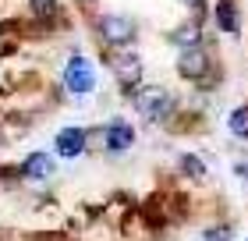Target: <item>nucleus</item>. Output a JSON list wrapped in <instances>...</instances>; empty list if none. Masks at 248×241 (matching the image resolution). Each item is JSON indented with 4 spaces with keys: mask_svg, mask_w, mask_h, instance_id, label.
Segmentation results:
<instances>
[{
    "mask_svg": "<svg viewBox=\"0 0 248 241\" xmlns=\"http://www.w3.org/2000/svg\"><path fill=\"white\" fill-rule=\"evenodd\" d=\"M131 103H135V110H139V117L142 121H167L174 113V96L167 93L163 85H139L131 93Z\"/></svg>",
    "mask_w": 248,
    "mask_h": 241,
    "instance_id": "f257e3e1",
    "label": "nucleus"
},
{
    "mask_svg": "<svg viewBox=\"0 0 248 241\" xmlns=\"http://www.w3.org/2000/svg\"><path fill=\"white\" fill-rule=\"evenodd\" d=\"M64 89L71 96H89L96 89V67H93L89 57H82V53L67 57V64H64Z\"/></svg>",
    "mask_w": 248,
    "mask_h": 241,
    "instance_id": "f03ea898",
    "label": "nucleus"
},
{
    "mask_svg": "<svg viewBox=\"0 0 248 241\" xmlns=\"http://www.w3.org/2000/svg\"><path fill=\"white\" fill-rule=\"evenodd\" d=\"M96 32H99V39H103L107 47H131L135 36H139L135 21L124 18V15H103L96 21Z\"/></svg>",
    "mask_w": 248,
    "mask_h": 241,
    "instance_id": "7ed1b4c3",
    "label": "nucleus"
},
{
    "mask_svg": "<svg viewBox=\"0 0 248 241\" xmlns=\"http://www.w3.org/2000/svg\"><path fill=\"white\" fill-rule=\"evenodd\" d=\"M209 53L202 50V43L199 47H185V50H177V75L185 78V82H206L209 78Z\"/></svg>",
    "mask_w": 248,
    "mask_h": 241,
    "instance_id": "20e7f679",
    "label": "nucleus"
},
{
    "mask_svg": "<svg viewBox=\"0 0 248 241\" xmlns=\"http://www.w3.org/2000/svg\"><path fill=\"white\" fill-rule=\"evenodd\" d=\"M110 67H114L117 85L124 89V93H135V89H139V82H142V61H139V53H114Z\"/></svg>",
    "mask_w": 248,
    "mask_h": 241,
    "instance_id": "39448f33",
    "label": "nucleus"
},
{
    "mask_svg": "<svg viewBox=\"0 0 248 241\" xmlns=\"http://www.w3.org/2000/svg\"><path fill=\"white\" fill-rule=\"evenodd\" d=\"M131 145H135V128L124 117H114L103 124V149L107 153H124Z\"/></svg>",
    "mask_w": 248,
    "mask_h": 241,
    "instance_id": "423d86ee",
    "label": "nucleus"
},
{
    "mask_svg": "<svg viewBox=\"0 0 248 241\" xmlns=\"http://www.w3.org/2000/svg\"><path fill=\"white\" fill-rule=\"evenodd\" d=\"M85 128H61L57 131V139H53V149H57V156L64 160H75V156H82L85 153Z\"/></svg>",
    "mask_w": 248,
    "mask_h": 241,
    "instance_id": "0eeeda50",
    "label": "nucleus"
},
{
    "mask_svg": "<svg viewBox=\"0 0 248 241\" xmlns=\"http://www.w3.org/2000/svg\"><path fill=\"white\" fill-rule=\"evenodd\" d=\"M50 174H53V156L50 153H32V156H25V163H21V177L43 181V177H50Z\"/></svg>",
    "mask_w": 248,
    "mask_h": 241,
    "instance_id": "6e6552de",
    "label": "nucleus"
},
{
    "mask_svg": "<svg viewBox=\"0 0 248 241\" xmlns=\"http://www.w3.org/2000/svg\"><path fill=\"white\" fill-rule=\"evenodd\" d=\"M213 18H217L220 32H238V29H241V18H238V7H234V0H217V7H213Z\"/></svg>",
    "mask_w": 248,
    "mask_h": 241,
    "instance_id": "1a4fd4ad",
    "label": "nucleus"
},
{
    "mask_svg": "<svg viewBox=\"0 0 248 241\" xmlns=\"http://www.w3.org/2000/svg\"><path fill=\"white\" fill-rule=\"evenodd\" d=\"M170 43H174L177 50L199 47V43H202V25H199V21H185V25H177V29L170 32Z\"/></svg>",
    "mask_w": 248,
    "mask_h": 241,
    "instance_id": "9d476101",
    "label": "nucleus"
},
{
    "mask_svg": "<svg viewBox=\"0 0 248 241\" xmlns=\"http://www.w3.org/2000/svg\"><path fill=\"white\" fill-rule=\"evenodd\" d=\"M227 128H231L234 139H248V103H245V107H234V110H231Z\"/></svg>",
    "mask_w": 248,
    "mask_h": 241,
    "instance_id": "9b49d317",
    "label": "nucleus"
},
{
    "mask_svg": "<svg viewBox=\"0 0 248 241\" xmlns=\"http://www.w3.org/2000/svg\"><path fill=\"white\" fill-rule=\"evenodd\" d=\"M32 15H36L39 21H50L53 15H57V0H29Z\"/></svg>",
    "mask_w": 248,
    "mask_h": 241,
    "instance_id": "f8f14e48",
    "label": "nucleus"
},
{
    "mask_svg": "<svg viewBox=\"0 0 248 241\" xmlns=\"http://www.w3.org/2000/svg\"><path fill=\"white\" fill-rule=\"evenodd\" d=\"M181 170H185L188 177H206V167H202V160H199V156H191V153L181 156Z\"/></svg>",
    "mask_w": 248,
    "mask_h": 241,
    "instance_id": "ddd939ff",
    "label": "nucleus"
},
{
    "mask_svg": "<svg viewBox=\"0 0 248 241\" xmlns=\"http://www.w3.org/2000/svg\"><path fill=\"white\" fill-rule=\"evenodd\" d=\"M206 241H231L227 227H217V231H206Z\"/></svg>",
    "mask_w": 248,
    "mask_h": 241,
    "instance_id": "4468645a",
    "label": "nucleus"
},
{
    "mask_svg": "<svg viewBox=\"0 0 248 241\" xmlns=\"http://www.w3.org/2000/svg\"><path fill=\"white\" fill-rule=\"evenodd\" d=\"M238 177H248V163H238Z\"/></svg>",
    "mask_w": 248,
    "mask_h": 241,
    "instance_id": "2eb2a0df",
    "label": "nucleus"
},
{
    "mask_svg": "<svg viewBox=\"0 0 248 241\" xmlns=\"http://www.w3.org/2000/svg\"><path fill=\"white\" fill-rule=\"evenodd\" d=\"M181 4H188V7H195V11H199V7H202V0H181Z\"/></svg>",
    "mask_w": 248,
    "mask_h": 241,
    "instance_id": "dca6fc26",
    "label": "nucleus"
}]
</instances>
